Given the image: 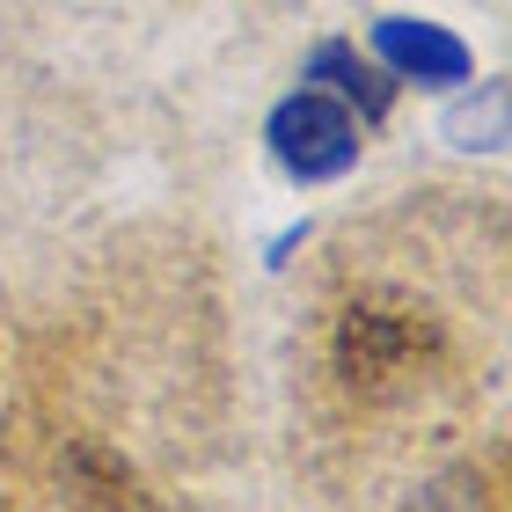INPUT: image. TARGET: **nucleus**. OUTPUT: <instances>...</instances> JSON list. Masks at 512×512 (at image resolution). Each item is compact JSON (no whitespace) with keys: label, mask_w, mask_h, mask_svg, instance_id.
<instances>
[{"label":"nucleus","mask_w":512,"mask_h":512,"mask_svg":"<svg viewBox=\"0 0 512 512\" xmlns=\"http://www.w3.org/2000/svg\"><path fill=\"white\" fill-rule=\"evenodd\" d=\"M374 44H381L388 66H403L417 81H461L469 74V52H461L447 30H425V22H381Z\"/></svg>","instance_id":"obj_3"},{"label":"nucleus","mask_w":512,"mask_h":512,"mask_svg":"<svg viewBox=\"0 0 512 512\" xmlns=\"http://www.w3.org/2000/svg\"><path fill=\"white\" fill-rule=\"evenodd\" d=\"M315 74H322V81H337L344 96H352V103L366 110V118H388V81H381V74H366V66H359L352 52H344V44H322Z\"/></svg>","instance_id":"obj_4"},{"label":"nucleus","mask_w":512,"mask_h":512,"mask_svg":"<svg viewBox=\"0 0 512 512\" xmlns=\"http://www.w3.org/2000/svg\"><path fill=\"white\" fill-rule=\"evenodd\" d=\"M439 359H447V330L417 300L381 293V300L344 308V322H337V374L366 403H395V395L425 388L439 374Z\"/></svg>","instance_id":"obj_1"},{"label":"nucleus","mask_w":512,"mask_h":512,"mask_svg":"<svg viewBox=\"0 0 512 512\" xmlns=\"http://www.w3.org/2000/svg\"><path fill=\"white\" fill-rule=\"evenodd\" d=\"M271 154L308 183L344 176L352 154H359V125L337 96H293V103H278V118H271Z\"/></svg>","instance_id":"obj_2"}]
</instances>
